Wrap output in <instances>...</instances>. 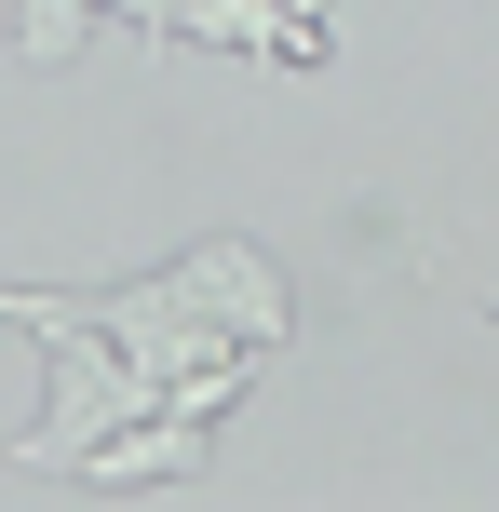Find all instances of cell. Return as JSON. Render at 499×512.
I'll return each mask as SVG.
<instances>
[{"instance_id": "obj_1", "label": "cell", "mask_w": 499, "mask_h": 512, "mask_svg": "<svg viewBox=\"0 0 499 512\" xmlns=\"http://www.w3.org/2000/svg\"><path fill=\"white\" fill-rule=\"evenodd\" d=\"M95 324L122 337V351L149 364L162 391H176L189 364H216V351H257V337H230V324H203V310H189V283H176V270H149V283H108V297H95Z\"/></svg>"}, {"instance_id": "obj_2", "label": "cell", "mask_w": 499, "mask_h": 512, "mask_svg": "<svg viewBox=\"0 0 499 512\" xmlns=\"http://www.w3.org/2000/svg\"><path fill=\"white\" fill-rule=\"evenodd\" d=\"M176 283H189V310H203V324H230V337H257V351H284L297 337V297H284V270H270L257 243H189L176 256Z\"/></svg>"}, {"instance_id": "obj_3", "label": "cell", "mask_w": 499, "mask_h": 512, "mask_svg": "<svg viewBox=\"0 0 499 512\" xmlns=\"http://www.w3.org/2000/svg\"><path fill=\"white\" fill-rule=\"evenodd\" d=\"M203 432H216V418L149 405V418H122V432H108L95 459L68 472V486H108V499H122V486H189V472H203Z\"/></svg>"}, {"instance_id": "obj_4", "label": "cell", "mask_w": 499, "mask_h": 512, "mask_svg": "<svg viewBox=\"0 0 499 512\" xmlns=\"http://www.w3.org/2000/svg\"><path fill=\"white\" fill-rule=\"evenodd\" d=\"M95 14H108V0H14L0 41H14V68H68V54L95 41Z\"/></svg>"}, {"instance_id": "obj_5", "label": "cell", "mask_w": 499, "mask_h": 512, "mask_svg": "<svg viewBox=\"0 0 499 512\" xmlns=\"http://www.w3.org/2000/svg\"><path fill=\"white\" fill-rule=\"evenodd\" d=\"M284 68H324V0H284Z\"/></svg>"}, {"instance_id": "obj_6", "label": "cell", "mask_w": 499, "mask_h": 512, "mask_svg": "<svg viewBox=\"0 0 499 512\" xmlns=\"http://www.w3.org/2000/svg\"><path fill=\"white\" fill-rule=\"evenodd\" d=\"M108 14H122V27H135L149 54H176V0H108Z\"/></svg>"}]
</instances>
